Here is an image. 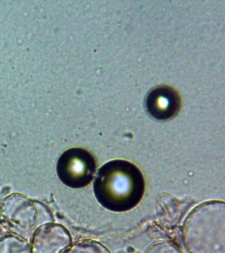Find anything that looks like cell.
<instances>
[{
    "label": "cell",
    "instance_id": "4",
    "mask_svg": "<svg viewBox=\"0 0 225 253\" xmlns=\"http://www.w3.org/2000/svg\"><path fill=\"white\" fill-rule=\"evenodd\" d=\"M96 169L94 156L82 148L67 150L59 158L56 165L59 179L67 187L82 189L93 180Z\"/></svg>",
    "mask_w": 225,
    "mask_h": 253
},
{
    "label": "cell",
    "instance_id": "9",
    "mask_svg": "<svg viewBox=\"0 0 225 253\" xmlns=\"http://www.w3.org/2000/svg\"><path fill=\"white\" fill-rule=\"evenodd\" d=\"M62 253H111L104 245L96 241L84 240L71 245Z\"/></svg>",
    "mask_w": 225,
    "mask_h": 253
},
{
    "label": "cell",
    "instance_id": "2",
    "mask_svg": "<svg viewBox=\"0 0 225 253\" xmlns=\"http://www.w3.org/2000/svg\"><path fill=\"white\" fill-rule=\"evenodd\" d=\"M183 239L189 253H225L224 202H206L193 209L183 225Z\"/></svg>",
    "mask_w": 225,
    "mask_h": 253
},
{
    "label": "cell",
    "instance_id": "10",
    "mask_svg": "<svg viewBox=\"0 0 225 253\" xmlns=\"http://www.w3.org/2000/svg\"><path fill=\"white\" fill-rule=\"evenodd\" d=\"M146 253H182L180 249L173 243L159 242L152 245Z\"/></svg>",
    "mask_w": 225,
    "mask_h": 253
},
{
    "label": "cell",
    "instance_id": "7",
    "mask_svg": "<svg viewBox=\"0 0 225 253\" xmlns=\"http://www.w3.org/2000/svg\"><path fill=\"white\" fill-rule=\"evenodd\" d=\"M158 209L159 216L167 224L177 222L180 214V208L177 200L169 195L160 197L158 201Z\"/></svg>",
    "mask_w": 225,
    "mask_h": 253
},
{
    "label": "cell",
    "instance_id": "1",
    "mask_svg": "<svg viewBox=\"0 0 225 253\" xmlns=\"http://www.w3.org/2000/svg\"><path fill=\"white\" fill-rule=\"evenodd\" d=\"M94 196L102 207L114 212L131 211L145 191L143 173L127 160H114L98 170L93 184Z\"/></svg>",
    "mask_w": 225,
    "mask_h": 253
},
{
    "label": "cell",
    "instance_id": "3",
    "mask_svg": "<svg viewBox=\"0 0 225 253\" xmlns=\"http://www.w3.org/2000/svg\"><path fill=\"white\" fill-rule=\"evenodd\" d=\"M38 211L31 200L20 194H11L0 205V225L5 230L25 239L34 233Z\"/></svg>",
    "mask_w": 225,
    "mask_h": 253
},
{
    "label": "cell",
    "instance_id": "5",
    "mask_svg": "<svg viewBox=\"0 0 225 253\" xmlns=\"http://www.w3.org/2000/svg\"><path fill=\"white\" fill-rule=\"evenodd\" d=\"M145 106L148 114L155 120H171L180 110V96L173 87L161 85L147 93Z\"/></svg>",
    "mask_w": 225,
    "mask_h": 253
},
{
    "label": "cell",
    "instance_id": "6",
    "mask_svg": "<svg viewBox=\"0 0 225 253\" xmlns=\"http://www.w3.org/2000/svg\"><path fill=\"white\" fill-rule=\"evenodd\" d=\"M72 244L68 229L57 223L39 227L33 234L31 253H62Z\"/></svg>",
    "mask_w": 225,
    "mask_h": 253
},
{
    "label": "cell",
    "instance_id": "8",
    "mask_svg": "<svg viewBox=\"0 0 225 253\" xmlns=\"http://www.w3.org/2000/svg\"><path fill=\"white\" fill-rule=\"evenodd\" d=\"M0 253H31L25 239L14 235L0 236Z\"/></svg>",
    "mask_w": 225,
    "mask_h": 253
}]
</instances>
